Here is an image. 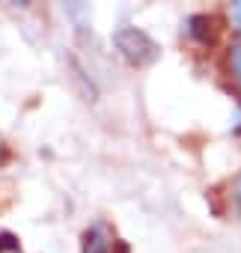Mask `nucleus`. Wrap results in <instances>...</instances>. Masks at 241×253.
Wrapping results in <instances>:
<instances>
[{
	"mask_svg": "<svg viewBox=\"0 0 241 253\" xmlns=\"http://www.w3.org/2000/svg\"><path fill=\"white\" fill-rule=\"evenodd\" d=\"M113 45H116L119 54H122V60L131 63V66H149V63H155V60L161 57L158 42H155L149 33L137 30V27H122V30H116V33H113Z\"/></svg>",
	"mask_w": 241,
	"mask_h": 253,
	"instance_id": "f257e3e1",
	"label": "nucleus"
},
{
	"mask_svg": "<svg viewBox=\"0 0 241 253\" xmlns=\"http://www.w3.org/2000/svg\"><path fill=\"white\" fill-rule=\"evenodd\" d=\"M188 36L197 42V45H211L214 42V18L208 15H191L188 18Z\"/></svg>",
	"mask_w": 241,
	"mask_h": 253,
	"instance_id": "f03ea898",
	"label": "nucleus"
},
{
	"mask_svg": "<svg viewBox=\"0 0 241 253\" xmlns=\"http://www.w3.org/2000/svg\"><path fill=\"white\" fill-rule=\"evenodd\" d=\"M83 253H110V238L104 232V226H89L83 232Z\"/></svg>",
	"mask_w": 241,
	"mask_h": 253,
	"instance_id": "7ed1b4c3",
	"label": "nucleus"
},
{
	"mask_svg": "<svg viewBox=\"0 0 241 253\" xmlns=\"http://www.w3.org/2000/svg\"><path fill=\"white\" fill-rule=\"evenodd\" d=\"M226 66H229L232 81L241 86V33L232 39V45H229V51H226Z\"/></svg>",
	"mask_w": 241,
	"mask_h": 253,
	"instance_id": "20e7f679",
	"label": "nucleus"
},
{
	"mask_svg": "<svg viewBox=\"0 0 241 253\" xmlns=\"http://www.w3.org/2000/svg\"><path fill=\"white\" fill-rule=\"evenodd\" d=\"M0 253H21L18 238L12 232H0Z\"/></svg>",
	"mask_w": 241,
	"mask_h": 253,
	"instance_id": "39448f33",
	"label": "nucleus"
},
{
	"mask_svg": "<svg viewBox=\"0 0 241 253\" xmlns=\"http://www.w3.org/2000/svg\"><path fill=\"white\" fill-rule=\"evenodd\" d=\"M232 18H235V24L241 30V0H238V3H232Z\"/></svg>",
	"mask_w": 241,
	"mask_h": 253,
	"instance_id": "423d86ee",
	"label": "nucleus"
},
{
	"mask_svg": "<svg viewBox=\"0 0 241 253\" xmlns=\"http://www.w3.org/2000/svg\"><path fill=\"white\" fill-rule=\"evenodd\" d=\"M232 131H235V134L241 131V110H238V116H235V128H232Z\"/></svg>",
	"mask_w": 241,
	"mask_h": 253,
	"instance_id": "0eeeda50",
	"label": "nucleus"
}]
</instances>
